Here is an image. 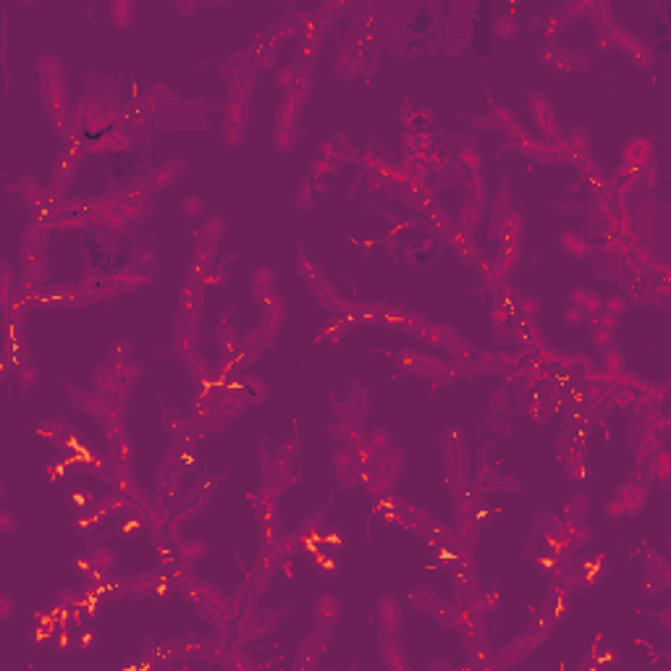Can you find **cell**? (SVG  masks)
<instances>
[{"mask_svg":"<svg viewBox=\"0 0 671 671\" xmlns=\"http://www.w3.org/2000/svg\"><path fill=\"white\" fill-rule=\"evenodd\" d=\"M37 71L42 77V100H45V108H48V118L50 124L56 126L71 115L66 92V71H63V66H60V60L56 56H39Z\"/></svg>","mask_w":671,"mask_h":671,"instance_id":"obj_1","label":"cell"},{"mask_svg":"<svg viewBox=\"0 0 671 671\" xmlns=\"http://www.w3.org/2000/svg\"><path fill=\"white\" fill-rule=\"evenodd\" d=\"M648 490H651V485H643V483H632V480H627L622 488L616 490V496L611 504H606V517L611 519H624V517H632V514H637L640 509L645 506V501H648Z\"/></svg>","mask_w":671,"mask_h":671,"instance_id":"obj_2","label":"cell"},{"mask_svg":"<svg viewBox=\"0 0 671 671\" xmlns=\"http://www.w3.org/2000/svg\"><path fill=\"white\" fill-rule=\"evenodd\" d=\"M530 113H532V121H535V126L540 129V134L546 136L548 144L564 142V132H561L556 124L551 100H548L543 92H532V95H530Z\"/></svg>","mask_w":671,"mask_h":671,"instance_id":"obj_3","label":"cell"},{"mask_svg":"<svg viewBox=\"0 0 671 671\" xmlns=\"http://www.w3.org/2000/svg\"><path fill=\"white\" fill-rule=\"evenodd\" d=\"M331 637H333L331 627H328V624H317L315 630L305 637L302 648H299L297 658H294V669H315L317 658H320V653L328 648Z\"/></svg>","mask_w":671,"mask_h":671,"instance_id":"obj_4","label":"cell"},{"mask_svg":"<svg viewBox=\"0 0 671 671\" xmlns=\"http://www.w3.org/2000/svg\"><path fill=\"white\" fill-rule=\"evenodd\" d=\"M611 39H614V48L622 50V53H627V56L632 58V60L640 68H651L653 66L651 48H648V45H645V42L637 37V34H632L630 29H624V27H619V24H614V27H611Z\"/></svg>","mask_w":671,"mask_h":671,"instance_id":"obj_5","label":"cell"},{"mask_svg":"<svg viewBox=\"0 0 671 671\" xmlns=\"http://www.w3.org/2000/svg\"><path fill=\"white\" fill-rule=\"evenodd\" d=\"M77 165H79V158H74V155L66 153V150L60 153V158L56 160L53 179H50V184H48V197L53 202H63V200H66L68 186H71L74 176H77Z\"/></svg>","mask_w":671,"mask_h":671,"instance_id":"obj_6","label":"cell"},{"mask_svg":"<svg viewBox=\"0 0 671 671\" xmlns=\"http://www.w3.org/2000/svg\"><path fill=\"white\" fill-rule=\"evenodd\" d=\"M202 283L200 279H192L186 276V283L181 288V302H179V320H186V323H194L200 326L202 320Z\"/></svg>","mask_w":671,"mask_h":671,"instance_id":"obj_7","label":"cell"},{"mask_svg":"<svg viewBox=\"0 0 671 671\" xmlns=\"http://www.w3.org/2000/svg\"><path fill=\"white\" fill-rule=\"evenodd\" d=\"M281 561H283V556H281L276 548H262V551H260L257 564L252 566V585H255V598H260V595L265 593L268 582L273 580V575L279 572Z\"/></svg>","mask_w":671,"mask_h":671,"instance_id":"obj_8","label":"cell"},{"mask_svg":"<svg viewBox=\"0 0 671 671\" xmlns=\"http://www.w3.org/2000/svg\"><path fill=\"white\" fill-rule=\"evenodd\" d=\"M375 614H378V622H381V632L399 637V632H402V606H399V601L393 595H383L375 603Z\"/></svg>","mask_w":671,"mask_h":671,"instance_id":"obj_9","label":"cell"},{"mask_svg":"<svg viewBox=\"0 0 671 671\" xmlns=\"http://www.w3.org/2000/svg\"><path fill=\"white\" fill-rule=\"evenodd\" d=\"M19 255H21V262H24V273H27L29 279L45 283L48 270H50L45 247H37V244H27V241H24V247H21Z\"/></svg>","mask_w":671,"mask_h":671,"instance_id":"obj_10","label":"cell"},{"mask_svg":"<svg viewBox=\"0 0 671 671\" xmlns=\"http://www.w3.org/2000/svg\"><path fill=\"white\" fill-rule=\"evenodd\" d=\"M197 344H200L197 326L186 323V320H179L176 328H173V352H176V357H181V359L197 357Z\"/></svg>","mask_w":671,"mask_h":671,"instance_id":"obj_11","label":"cell"},{"mask_svg":"<svg viewBox=\"0 0 671 671\" xmlns=\"http://www.w3.org/2000/svg\"><path fill=\"white\" fill-rule=\"evenodd\" d=\"M443 241L449 244L451 250L456 252V257H459L464 265H475V262H478V257L483 255V252L478 250L475 239H472V234H467V231H459L456 226L449 231V236H446Z\"/></svg>","mask_w":671,"mask_h":671,"instance_id":"obj_12","label":"cell"},{"mask_svg":"<svg viewBox=\"0 0 671 671\" xmlns=\"http://www.w3.org/2000/svg\"><path fill=\"white\" fill-rule=\"evenodd\" d=\"M305 100H307V97L297 95V92H286L283 103L279 106V113H276V126H279V129H294V132H297L299 113H302V108H305Z\"/></svg>","mask_w":671,"mask_h":671,"instance_id":"obj_13","label":"cell"},{"mask_svg":"<svg viewBox=\"0 0 671 671\" xmlns=\"http://www.w3.org/2000/svg\"><path fill=\"white\" fill-rule=\"evenodd\" d=\"M569 307H577L585 315V320H590V317H595L598 312H603V299L598 297L595 291H590V288L577 286L572 288V294H569Z\"/></svg>","mask_w":671,"mask_h":671,"instance_id":"obj_14","label":"cell"},{"mask_svg":"<svg viewBox=\"0 0 671 671\" xmlns=\"http://www.w3.org/2000/svg\"><path fill=\"white\" fill-rule=\"evenodd\" d=\"M558 244H561V250H564L572 260H587V257H593V244L587 241V236H582V234H580V231H575V229L561 231V236H558Z\"/></svg>","mask_w":671,"mask_h":671,"instance_id":"obj_15","label":"cell"},{"mask_svg":"<svg viewBox=\"0 0 671 671\" xmlns=\"http://www.w3.org/2000/svg\"><path fill=\"white\" fill-rule=\"evenodd\" d=\"M519 260H522V241H499V255L493 257V262H496V268L501 270L504 279H509L514 273Z\"/></svg>","mask_w":671,"mask_h":671,"instance_id":"obj_16","label":"cell"},{"mask_svg":"<svg viewBox=\"0 0 671 671\" xmlns=\"http://www.w3.org/2000/svg\"><path fill=\"white\" fill-rule=\"evenodd\" d=\"M108 456L115 461V467H132L134 464V446L129 441V433H118L108 438Z\"/></svg>","mask_w":671,"mask_h":671,"instance_id":"obj_17","label":"cell"},{"mask_svg":"<svg viewBox=\"0 0 671 671\" xmlns=\"http://www.w3.org/2000/svg\"><path fill=\"white\" fill-rule=\"evenodd\" d=\"M312 616H315L317 624H328V627H333L341 616H344V608H341V601L336 598V595L326 593L317 598L315 608H312Z\"/></svg>","mask_w":671,"mask_h":671,"instance_id":"obj_18","label":"cell"},{"mask_svg":"<svg viewBox=\"0 0 671 671\" xmlns=\"http://www.w3.org/2000/svg\"><path fill=\"white\" fill-rule=\"evenodd\" d=\"M653 155V139L648 136H634L632 142H627L622 153V163L624 165H648Z\"/></svg>","mask_w":671,"mask_h":671,"instance_id":"obj_19","label":"cell"},{"mask_svg":"<svg viewBox=\"0 0 671 671\" xmlns=\"http://www.w3.org/2000/svg\"><path fill=\"white\" fill-rule=\"evenodd\" d=\"M472 121H475L480 129H501V132H509L511 126L517 124L514 113H511L509 108H504V106H493L488 115H475Z\"/></svg>","mask_w":671,"mask_h":671,"instance_id":"obj_20","label":"cell"},{"mask_svg":"<svg viewBox=\"0 0 671 671\" xmlns=\"http://www.w3.org/2000/svg\"><path fill=\"white\" fill-rule=\"evenodd\" d=\"M328 433L333 435L336 441H344V443H349V446H357V443L364 438L362 422L352 420V417H341V420H336L333 425L328 428Z\"/></svg>","mask_w":671,"mask_h":671,"instance_id":"obj_21","label":"cell"},{"mask_svg":"<svg viewBox=\"0 0 671 671\" xmlns=\"http://www.w3.org/2000/svg\"><path fill=\"white\" fill-rule=\"evenodd\" d=\"M223 231H226V221H223V218H210V221L197 231L194 250H218V241H221Z\"/></svg>","mask_w":671,"mask_h":671,"instance_id":"obj_22","label":"cell"},{"mask_svg":"<svg viewBox=\"0 0 671 671\" xmlns=\"http://www.w3.org/2000/svg\"><path fill=\"white\" fill-rule=\"evenodd\" d=\"M79 286L84 288V294L92 302L95 299H106V297H115V288H113V279L110 276H103V273H89L82 279Z\"/></svg>","mask_w":671,"mask_h":671,"instance_id":"obj_23","label":"cell"},{"mask_svg":"<svg viewBox=\"0 0 671 671\" xmlns=\"http://www.w3.org/2000/svg\"><path fill=\"white\" fill-rule=\"evenodd\" d=\"M564 147H566V155H569V163H575L580 158L590 155V134H587L585 126H575V129L564 136Z\"/></svg>","mask_w":671,"mask_h":671,"instance_id":"obj_24","label":"cell"},{"mask_svg":"<svg viewBox=\"0 0 671 671\" xmlns=\"http://www.w3.org/2000/svg\"><path fill=\"white\" fill-rule=\"evenodd\" d=\"M132 504H134L132 496H126V493H121V490H113L110 496L95 501V509L103 514V517H113V514H126V511H132Z\"/></svg>","mask_w":671,"mask_h":671,"instance_id":"obj_25","label":"cell"},{"mask_svg":"<svg viewBox=\"0 0 671 671\" xmlns=\"http://www.w3.org/2000/svg\"><path fill=\"white\" fill-rule=\"evenodd\" d=\"M525 229H528V223H525V218H522V212L511 210L506 218H504V223H501L496 241H522Z\"/></svg>","mask_w":671,"mask_h":671,"instance_id":"obj_26","label":"cell"},{"mask_svg":"<svg viewBox=\"0 0 671 671\" xmlns=\"http://www.w3.org/2000/svg\"><path fill=\"white\" fill-rule=\"evenodd\" d=\"M601 373L611 375V378H622L627 373V359L616 346H608L601 352Z\"/></svg>","mask_w":671,"mask_h":671,"instance_id":"obj_27","label":"cell"},{"mask_svg":"<svg viewBox=\"0 0 671 671\" xmlns=\"http://www.w3.org/2000/svg\"><path fill=\"white\" fill-rule=\"evenodd\" d=\"M215 344H218V349H221L223 357L234 354V352H236V349L241 346L239 333H236V328L231 326L229 320H223L221 326H218V331H215Z\"/></svg>","mask_w":671,"mask_h":671,"instance_id":"obj_28","label":"cell"},{"mask_svg":"<svg viewBox=\"0 0 671 671\" xmlns=\"http://www.w3.org/2000/svg\"><path fill=\"white\" fill-rule=\"evenodd\" d=\"M320 42L323 39H299L297 45V68H305V71H312L317 63V56H320Z\"/></svg>","mask_w":671,"mask_h":671,"instance_id":"obj_29","label":"cell"},{"mask_svg":"<svg viewBox=\"0 0 671 671\" xmlns=\"http://www.w3.org/2000/svg\"><path fill=\"white\" fill-rule=\"evenodd\" d=\"M651 472H653V480H658L661 483V488H669V478H671V454L666 446H661V449L653 454V461H651Z\"/></svg>","mask_w":671,"mask_h":671,"instance_id":"obj_30","label":"cell"},{"mask_svg":"<svg viewBox=\"0 0 671 671\" xmlns=\"http://www.w3.org/2000/svg\"><path fill=\"white\" fill-rule=\"evenodd\" d=\"M176 554L181 558L184 564H194L200 561L202 556H207V546L202 540H186V537H179L176 540Z\"/></svg>","mask_w":671,"mask_h":671,"instance_id":"obj_31","label":"cell"},{"mask_svg":"<svg viewBox=\"0 0 671 671\" xmlns=\"http://www.w3.org/2000/svg\"><path fill=\"white\" fill-rule=\"evenodd\" d=\"M483 223V207H478V205H472V202H464L461 205L459 215H456V229L459 231H467V234H472V231H478V226Z\"/></svg>","mask_w":671,"mask_h":671,"instance_id":"obj_32","label":"cell"},{"mask_svg":"<svg viewBox=\"0 0 671 671\" xmlns=\"http://www.w3.org/2000/svg\"><path fill=\"white\" fill-rule=\"evenodd\" d=\"M564 535L569 537V543H572V548H582V546H590V540H593V530L587 528L585 522H566L564 519Z\"/></svg>","mask_w":671,"mask_h":671,"instance_id":"obj_33","label":"cell"},{"mask_svg":"<svg viewBox=\"0 0 671 671\" xmlns=\"http://www.w3.org/2000/svg\"><path fill=\"white\" fill-rule=\"evenodd\" d=\"M464 197H467V202H472V205L485 207V202H488V184H485V179H483L480 173L467 179V184H464Z\"/></svg>","mask_w":671,"mask_h":671,"instance_id":"obj_34","label":"cell"},{"mask_svg":"<svg viewBox=\"0 0 671 671\" xmlns=\"http://www.w3.org/2000/svg\"><path fill=\"white\" fill-rule=\"evenodd\" d=\"M110 483H113L115 490H121V493L132 496V499H136V493H139V485H136V478H134V472H132V467H115Z\"/></svg>","mask_w":671,"mask_h":671,"instance_id":"obj_35","label":"cell"},{"mask_svg":"<svg viewBox=\"0 0 671 671\" xmlns=\"http://www.w3.org/2000/svg\"><path fill=\"white\" fill-rule=\"evenodd\" d=\"M50 231H53V226H50V223L32 218V221H29V226H27V234H24V241H27V244H37V247H48Z\"/></svg>","mask_w":671,"mask_h":671,"instance_id":"obj_36","label":"cell"},{"mask_svg":"<svg viewBox=\"0 0 671 671\" xmlns=\"http://www.w3.org/2000/svg\"><path fill=\"white\" fill-rule=\"evenodd\" d=\"M110 19H113V24L118 29H129L132 27V21H134V3H129V0H115L113 6H110Z\"/></svg>","mask_w":671,"mask_h":671,"instance_id":"obj_37","label":"cell"},{"mask_svg":"<svg viewBox=\"0 0 671 671\" xmlns=\"http://www.w3.org/2000/svg\"><path fill=\"white\" fill-rule=\"evenodd\" d=\"M587 509H590V499H587L585 493H577V496H572V499L566 501L564 519L566 522H585Z\"/></svg>","mask_w":671,"mask_h":671,"instance_id":"obj_38","label":"cell"},{"mask_svg":"<svg viewBox=\"0 0 671 671\" xmlns=\"http://www.w3.org/2000/svg\"><path fill=\"white\" fill-rule=\"evenodd\" d=\"M312 569L323 577H336L341 572V561H338L331 551H323V554H317V556L312 558Z\"/></svg>","mask_w":671,"mask_h":671,"instance_id":"obj_39","label":"cell"},{"mask_svg":"<svg viewBox=\"0 0 671 671\" xmlns=\"http://www.w3.org/2000/svg\"><path fill=\"white\" fill-rule=\"evenodd\" d=\"M393 362L399 364V370H404V373H420L422 354L414 352V349H399V352L393 354Z\"/></svg>","mask_w":671,"mask_h":671,"instance_id":"obj_40","label":"cell"},{"mask_svg":"<svg viewBox=\"0 0 671 671\" xmlns=\"http://www.w3.org/2000/svg\"><path fill=\"white\" fill-rule=\"evenodd\" d=\"M459 165H461V171L467 168L472 176H478L480 168H483V155H480L478 147H461V150H459Z\"/></svg>","mask_w":671,"mask_h":671,"instance_id":"obj_41","label":"cell"},{"mask_svg":"<svg viewBox=\"0 0 671 671\" xmlns=\"http://www.w3.org/2000/svg\"><path fill=\"white\" fill-rule=\"evenodd\" d=\"M273 286H276V273H273V268L262 265V268H257L252 273V291H255V294H257V291H268V288Z\"/></svg>","mask_w":671,"mask_h":671,"instance_id":"obj_42","label":"cell"},{"mask_svg":"<svg viewBox=\"0 0 671 671\" xmlns=\"http://www.w3.org/2000/svg\"><path fill=\"white\" fill-rule=\"evenodd\" d=\"M241 391L247 393V399H250L252 404H257L265 399V393H268V385L262 383L260 378H244L241 381Z\"/></svg>","mask_w":671,"mask_h":671,"instance_id":"obj_43","label":"cell"},{"mask_svg":"<svg viewBox=\"0 0 671 671\" xmlns=\"http://www.w3.org/2000/svg\"><path fill=\"white\" fill-rule=\"evenodd\" d=\"M299 77H302V68L297 66H283L276 71V82H279V87L283 92H291V89L297 87Z\"/></svg>","mask_w":671,"mask_h":671,"instance_id":"obj_44","label":"cell"},{"mask_svg":"<svg viewBox=\"0 0 671 671\" xmlns=\"http://www.w3.org/2000/svg\"><path fill=\"white\" fill-rule=\"evenodd\" d=\"M108 362H132V344L126 341V338H118V341H113V346L108 349Z\"/></svg>","mask_w":671,"mask_h":671,"instance_id":"obj_45","label":"cell"},{"mask_svg":"<svg viewBox=\"0 0 671 671\" xmlns=\"http://www.w3.org/2000/svg\"><path fill=\"white\" fill-rule=\"evenodd\" d=\"M564 56V48L561 45H556V42H546L543 48L537 50V60L543 63V66L554 68L558 63V58Z\"/></svg>","mask_w":671,"mask_h":671,"instance_id":"obj_46","label":"cell"},{"mask_svg":"<svg viewBox=\"0 0 671 671\" xmlns=\"http://www.w3.org/2000/svg\"><path fill=\"white\" fill-rule=\"evenodd\" d=\"M273 144H276V150L279 153H288L294 144H297V132L294 129H273Z\"/></svg>","mask_w":671,"mask_h":671,"instance_id":"obj_47","label":"cell"},{"mask_svg":"<svg viewBox=\"0 0 671 671\" xmlns=\"http://www.w3.org/2000/svg\"><path fill=\"white\" fill-rule=\"evenodd\" d=\"M92 561H95V572L108 575L115 564V554L108 551V548H95V551H92Z\"/></svg>","mask_w":671,"mask_h":671,"instance_id":"obj_48","label":"cell"},{"mask_svg":"<svg viewBox=\"0 0 671 671\" xmlns=\"http://www.w3.org/2000/svg\"><path fill=\"white\" fill-rule=\"evenodd\" d=\"M627 307H630V302H627V297L624 294H611L608 299H603V312L606 315H611V317H619L627 312Z\"/></svg>","mask_w":671,"mask_h":671,"instance_id":"obj_49","label":"cell"},{"mask_svg":"<svg viewBox=\"0 0 671 671\" xmlns=\"http://www.w3.org/2000/svg\"><path fill=\"white\" fill-rule=\"evenodd\" d=\"M537 312H540V299H535V297H519L517 307H514V315L532 320V317H535Z\"/></svg>","mask_w":671,"mask_h":671,"instance_id":"obj_50","label":"cell"},{"mask_svg":"<svg viewBox=\"0 0 671 671\" xmlns=\"http://www.w3.org/2000/svg\"><path fill=\"white\" fill-rule=\"evenodd\" d=\"M299 451H302V443H299V438H288V441L283 443L279 451H276V459L283 461V464H291V461L299 456Z\"/></svg>","mask_w":671,"mask_h":671,"instance_id":"obj_51","label":"cell"},{"mask_svg":"<svg viewBox=\"0 0 671 671\" xmlns=\"http://www.w3.org/2000/svg\"><path fill=\"white\" fill-rule=\"evenodd\" d=\"M16 373H19V385H21V388H32V385L39 381V370L34 367V364L21 362Z\"/></svg>","mask_w":671,"mask_h":671,"instance_id":"obj_52","label":"cell"},{"mask_svg":"<svg viewBox=\"0 0 671 671\" xmlns=\"http://www.w3.org/2000/svg\"><path fill=\"white\" fill-rule=\"evenodd\" d=\"M493 32H496V37H514L517 34V21L511 19V16H501V19H496V24H493Z\"/></svg>","mask_w":671,"mask_h":671,"instance_id":"obj_53","label":"cell"},{"mask_svg":"<svg viewBox=\"0 0 671 671\" xmlns=\"http://www.w3.org/2000/svg\"><path fill=\"white\" fill-rule=\"evenodd\" d=\"M509 412V396L506 391L501 388V391H493V396H490V414H504Z\"/></svg>","mask_w":671,"mask_h":671,"instance_id":"obj_54","label":"cell"},{"mask_svg":"<svg viewBox=\"0 0 671 671\" xmlns=\"http://www.w3.org/2000/svg\"><path fill=\"white\" fill-rule=\"evenodd\" d=\"M582 68H590V56L585 50L569 53V71H582Z\"/></svg>","mask_w":671,"mask_h":671,"instance_id":"obj_55","label":"cell"},{"mask_svg":"<svg viewBox=\"0 0 671 671\" xmlns=\"http://www.w3.org/2000/svg\"><path fill=\"white\" fill-rule=\"evenodd\" d=\"M74 637H77V640H74V645H77V648H84V651L95 648V643H97V634L92 632V630H84V632L79 630V632H74Z\"/></svg>","mask_w":671,"mask_h":671,"instance_id":"obj_56","label":"cell"},{"mask_svg":"<svg viewBox=\"0 0 671 671\" xmlns=\"http://www.w3.org/2000/svg\"><path fill=\"white\" fill-rule=\"evenodd\" d=\"M488 428H493V430L499 433V435H511V425H509V420H504L501 414H490V417H488Z\"/></svg>","mask_w":671,"mask_h":671,"instance_id":"obj_57","label":"cell"},{"mask_svg":"<svg viewBox=\"0 0 671 671\" xmlns=\"http://www.w3.org/2000/svg\"><path fill=\"white\" fill-rule=\"evenodd\" d=\"M297 205L302 207V210H309V207H315V200H312V189H309V179L305 184H302V192H299L297 197Z\"/></svg>","mask_w":671,"mask_h":671,"instance_id":"obj_58","label":"cell"},{"mask_svg":"<svg viewBox=\"0 0 671 671\" xmlns=\"http://www.w3.org/2000/svg\"><path fill=\"white\" fill-rule=\"evenodd\" d=\"M181 207H184V215H186V218H197V215L202 212V200L200 197H186Z\"/></svg>","mask_w":671,"mask_h":671,"instance_id":"obj_59","label":"cell"},{"mask_svg":"<svg viewBox=\"0 0 671 671\" xmlns=\"http://www.w3.org/2000/svg\"><path fill=\"white\" fill-rule=\"evenodd\" d=\"M564 323L566 326H582V323H585V315H582L577 307H566L564 309Z\"/></svg>","mask_w":671,"mask_h":671,"instance_id":"obj_60","label":"cell"},{"mask_svg":"<svg viewBox=\"0 0 671 671\" xmlns=\"http://www.w3.org/2000/svg\"><path fill=\"white\" fill-rule=\"evenodd\" d=\"M0 270H3V288H0V291H3V297H6V294H11V283H13V270H11L8 262H3V265H0Z\"/></svg>","mask_w":671,"mask_h":671,"instance_id":"obj_61","label":"cell"},{"mask_svg":"<svg viewBox=\"0 0 671 671\" xmlns=\"http://www.w3.org/2000/svg\"><path fill=\"white\" fill-rule=\"evenodd\" d=\"M0 519H3V532L11 535V532L16 530V519H13V514H11V511H0Z\"/></svg>","mask_w":671,"mask_h":671,"instance_id":"obj_62","label":"cell"},{"mask_svg":"<svg viewBox=\"0 0 671 671\" xmlns=\"http://www.w3.org/2000/svg\"><path fill=\"white\" fill-rule=\"evenodd\" d=\"M554 207H556L558 212H582V205H580V202H572V205H564V202H556Z\"/></svg>","mask_w":671,"mask_h":671,"instance_id":"obj_63","label":"cell"},{"mask_svg":"<svg viewBox=\"0 0 671 671\" xmlns=\"http://www.w3.org/2000/svg\"><path fill=\"white\" fill-rule=\"evenodd\" d=\"M0 601H3V619H8L11 614H13V601H11L8 595H0Z\"/></svg>","mask_w":671,"mask_h":671,"instance_id":"obj_64","label":"cell"}]
</instances>
